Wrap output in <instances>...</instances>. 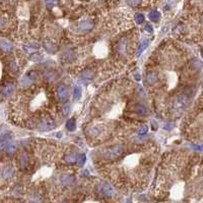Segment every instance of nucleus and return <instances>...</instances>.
<instances>
[{
    "instance_id": "f257e3e1",
    "label": "nucleus",
    "mask_w": 203,
    "mask_h": 203,
    "mask_svg": "<svg viewBox=\"0 0 203 203\" xmlns=\"http://www.w3.org/2000/svg\"><path fill=\"white\" fill-rule=\"evenodd\" d=\"M123 152H124V146L122 144H117L106 150L104 156L108 159H116V158L120 157L123 154Z\"/></svg>"
},
{
    "instance_id": "f03ea898",
    "label": "nucleus",
    "mask_w": 203,
    "mask_h": 203,
    "mask_svg": "<svg viewBox=\"0 0 203 203\" xmlns=\"http://www.w3.org/2000/svg\"><path fill=\"white\" fill-rule=\"evenodd\" d=\"M56 126L55 121L53 119L50 117H43L39 119L38 123H37V128L40 131H50L54 129Z\"/></svg>"
},
{
    "instance_id": "7ed1b4c3",
    "label": "nucleus",
    "mask_w": 203,
    "mask_h": 203,
    "mask_svg": "<svg viewBox=\"0 0 203 203\" xmlns=\"http://www.w3.org/2000/svg\"><path fill=\"white\" fill-rule=\"evenodd\" d=\"M96 188H98V192L104 197L110 198V197H113L115 195V190L108 183H104V182L103 183H100Z\"/></svg>"
},
{
    "instance_id": "20e7f679",
    "label": "nucleus",
    "mask_w": 203,
    "mask_h": 203,
    "mask_svg": "<svg viewBox=\"0 0 203 203\" xmlns=\"http://www.w3.org/2000/svg\"><path fill=\"white\" fill-rule=\"evenodd\" d=\"M15 175V169L11 164H6L0 169V177L4 181H9Z\"/></svg>"
},
{
    "instance_id": "39448f33",
    "label": "nucleus",
    "mask_w": 203,
    "mask_h": 203,
    "mask_svg": "<svg viewBox=\"0 0 203 203\" xmlns=\"http://www.w3.org/2000/svg\"><path fill=\"white\" fill-rule=\"evenodd\" d=\"M187 104H188V97L185 95H181L174 101L173 109L175 111H177V112H179V111H181V110H183L186 107Z\"/></svg>"
},
{
    "instance_id": "423d86ee",
    "label": "nucleus",
    "mask_w": 203,
    "mask_h": 203,
    "mask_svg": "<svg viewBox=\"0 0 203 203\" xmlns=\"http://www.w3.org/2000/svg\"><path fill=\"white\" fill-rule=\"evenodd\" d=\"M127 47H128V39L127 38H122L119 41V43L116 45V52L119 55H125L127 53Z\"/></svg>"
},
{
    "instance_id": "0eeeda50",
    "label": "nucleus",
    "mask_w": 203,
    "mask_h": 203,
    "mask_svg": "<svg viewBox=\"0 0 203 203\" xmlns=\"http://www.w3.org/2000/svg\"><path fill=\"white\" fill-rule=\"evenodd\" d=\"M57 96L61 101H66L68 97V90L65 85H59L57 88Z\"/></svg>"
},
{
    "instance_id": "6e6552de",
    "label": "nucleus",
    "mask_w": 203,
    "mask_h": 203,
    "mask_svg": "<svg viewBox=\"0 0 203 203\" xmlns=\"http://www.w3.org/2000/svg\"><path fill=\"white\" fill-rule=\"evenodd\" d=\"M19 164H20V167L22 169H26L30 167V158H29V155L26 153H22L19 156Z\"/></svg>"
},
{
    "instance_id": "1a4fd4ad",
    "label": "nucleus",
    "mask_w": 203,
    "mask_h": 203,
    "mask_svg": "<svg viewBox=\"0 0 203 203\" xmlns=\"http://www.w3.org/2000/svg\"><path fill=\"white\" fill-rule=\"evenodd\" d=\"M13 91H14V86H13V84H8L3 87V89L1 90V96H2L3 98H6L13 93Z\"/></svg>"
},
{
    "instance_id": "9d476101",
    "label": "nucleus",
    "mask_w": 203,
    "mask_h": 203,
    "mask_svg": "<svg viewBox=\"0 0 203 203\" xmlns=\"http://www.w3.org/2000/svg\"><path fill=\"white\" fill-rule=\"evenodd\" d=\"M43 46H44V48H45V49L47 50L48 52H50V53H55V52L58 50L57 46H56L54 43H52V42L48 41V40H47V41H44Z\"/></svg>"
},
{
    "instance_id": "9b49d317",
    "label": "nucleus",
    "mask_w": 203,
    "mask_h": 203,
    "mask_svg": "<svg viewBox=\"0 0 203 203\" xmlns=\"http://www.w3.org/2000/svg\"><path fill=\"white\" fill-rule=\"evenodd\" d=\"M43 78L48 82L54 81L55 79H57V73H55L54 71H47L43 73Z\"/></svg>"
},
{
    "instance_id": "f8f14e48",
    "label": "nucleus",
    "mask_w": 203,
    "mask_h": 203,
    "mask_svg": "<svg viewBox=\"0 0 203 203\" xmlns=\"http://www.w3.org/2000/svg\"><path fill=\"white\" fill-rule=\"evenodd\" d=\"M158 75H156L155 73H152V71L148 73L147 76H146V82H147L149 85L155 84V83L158 82Z\"/></svg>"
},
{
    "instance_id": "ddd939ff",
    "label": "nucleus",
    "mask_w": 203,
    "mask_h": 203,
    "mask_svg": "<svg viewBox=\"0 0 203 203\" xmlns=\"http://www.w3.org/2000/svg\"><path fill=\"white\" fill-rule=\"evenodd\" d=\"M135 112H136L138 115L143 117V115H146L148 113V109L146 108V106L139 104V105H137L136 107H135Z\"/></svg>"
},
{
    "instance_id": "4468645a",
    "label": "nucleus",
    "mask_w": 203,
    "mask_h": 203,
    "mask_svg": "<svg viewBox=\"0 0 203 203\" xmlns=\"http://www.w3.org/2000/svg\"><path fill=\"white\" fill-rule=\"evenodd\" d=\"M74 178L72 176H69V175H62L60 177V183L62 184V185H69L70 183H72Z\"/></svg>"
},
{
    "instance_id": "2eb2a0df",
    "label": "nucleus",
    "mask_w": 203,
    "mask_h": 203,
    "mask_svg": "<svg viewBox=\"0 0 203 203\" xmlns=\"http://www.w3.org/2000/svg\"><path fill=\"white\" fill-rule=\"evenodd\" d=\"M79 29L80 30H84V31H90L94 28V24L90 21H86V22H81L79 24Z\"/></svg>"
},
{
    "instance_id": "dca6fc26",
    "label": "nucleus",
    "mask_w": 203,
    "mask_h": 203,
    "mask_svg": "<svg viewBox=\"0 0 203 203\" xmlns=\"http://www.w3.org/2000/svg\"><path fill=\"white\" fill-rule=\"evenodd\" d=\"M0 49L2 50L3 52H5V53H8V52H10L11 50H12V46H11V44H9L8 42L1 41L0 42Z\"/></svg>"
},
{
    "instance_id": "f3484780",
    "label": "nucleus",
    "mask_w": 203,
    "mask_h": 203,
    "mask_svg": "<svg viewBox=\"0 0 203 203\" xmlns=\"http://www.w3.org/2000/svg\"><path fill=\"white\" fill-rule=\"evenodd\" d=\"M76 159H77V157H76V155H75L74 153H69V154H67V155L64 157L65 162H66V163H68V164L75 163Z\"/></svg>"
},
{
    "instance_id": "a211bd4d",
    "label": "nucleus",
    "mask_w": 203,
    "mask_h": 203,
    "mask_svg": "<svg viewBox=\"0 0 203 203\" xmlns=\"http://www.w3.org/2000/svg\"><path fill=\"white\" fill-rule=\"evenodd\" d=\"M148 44H149V41H148V40H144V41L141 42V44L138 47V50H137V56H139V55H140V54L147 48Z\"/></svg>"
},
{
    "instance_id": "6ab92c4d",
    "label": "nucleus",
    "mask_w": 203,
    "mask_h": 203,
    "mask_svg": "<svg viewBox=\"0 0 203 203\" xmlns=\"http://www.w3.org/2000/svg\"><path fill=\"white\" fill-rule=\"evenodd\" d=\"M81 78L84 79V80H92L94 78V71L92 69H86L81 73Z\"/></svg>"
},
{
    "instance_id": "aec40b11",
    "label": "nucleus",
    "mask_w": 203,
    "mask_h": 203,
    "mask_svg": "<svg viewBox=\"0 0 203 203\" xmlns=\"http://www.w3.org/2000/svg\"><path fill=\"white\" fill-rule=\"evenodd\" d=\"M148 17H149V20L152 21V22H158L160 17V13L158 12V10H152L151 12H149Z\"/></svg>"
},
{
    "instance_id": "412c9836",
    "label": "nucleus",
    "mask_w": 203,
    "mask_h": 203,
    "mask_svg": "<svg viewBox=\"0 0 203 203\" xmlns=\"http://www.w3.org/2000/svg\"><path fill=\"white\" fill-rule=\"evenodd\" d=\"M66 128L67 130L70 131V132H73V131H75V129H76V125H75V121L73 119H69L68 121L66 123Z\"/></svg>"
},
{
    "instance_id": "4be33fe9",
    "label": "nucleus",
    "mask_w": 203,
    "mask_h": 203,
    "mask_svg": "<svg viewBox=\"0 0 203 203\" xmlns=\"http://www.w3.org/2000/svg\"><path fill=\"white\" fill-rule=\"evenodd\" d=\"M81 96V90L80 88H79L78 86H75L74 87V93H73V98H74L75 101H77V100L80 98Z\"/></svg>"
},
{
    "instance_id": "5701e85b",
    "label": "nucleus",
    "mask_w": 203,
    "mask_h": 203,
    "mask_svg": "<svg viewBox=\"0 0 203 203\" xmlns=\"http://www.w3.org/2000/svg\"><path fill=\"white\" fill-rule=\"evenodd\" d=\"M42 58H43V55L41 53H39V52H35V53H33L32 55H31V59H32L33 61H39Z\"/></svg>"
},
{
    "instance_id": "b1692460",
    "label": "nucleus",
    "mask_w": 203,
    "mask_h": 203,
    "mask_svg": "<svg viewBox=\"0 0 203 203\" xmlns=\"http://www.w3.org/2000/svg\"><path fill=\"white\" fill-rule=\"evenodd\" d=\"M147 131H148L147 126L143 125V126H141V127L138 129V132H137V134H138L139 136H143V135H145L146 133H147Z\"/></svg>"
},
{
    "instance_id": "393cba45",
    "label": "nucleus",
    "mask_w": 203,
    "mask_h": 203,
    "mask_svg": "<svg viewBox=\"0 0 203 203\" xmlns=\"http://www.w3.org/2000/svg\"><path fill=\"white\" fill-rule=\"evenodd\" d=\"M86 154H80V155L78 156V158H77V163H78L79 167H82L84 164V162H86Z\"/></svg>"
},
{
    "instance_id": "a878e982",
    "label": "nucleus",
    "mask_w": 203,
    "mask_h": 203,
    "mask_svg": "<svg viewBox=\"0 0 203 203\" xmlns=\"http://www.w3.org/2000/svg\"><path fill=\"white\" fill-rule=\"evenodd\" d=\"M135 21H136L137 24H142L144 22V15L141 14V13H136L135 14Z\"/></svg>"
},
{
    "instance_id": "bb28decb",
    "label": "nucleus",
    "mask_w": 203,
    "mask_h": 203,
    "mask_svg": "<svg viewBox=\"0 0 203 203\" xmlns=\"http://www.w3.org/2000/svg\"><path fill=\"white\" fill-rule=\"evenodd\" d=\"M191 65H192L193 69H200V67H202V63H201L198 59H194V60L192 61V64Z\"/></svg>"
},
{
    "instance_id": "cd10ccee",
    "label": "nucleus",
    "mask_w": 203,
    "mask_h": 203,
    "mask_svg": "<svg viewBox=\"0 0 203 203\" xmlns=\"http://www.w3.org/2000/svg\"><path fill=\"white\" fill-rule=\"evenodd\" d=\"M69 110H70V105H69L68 103L64 104L62 107V113L63 115H67L69 113Z\"/></svg>"
},
{
    "instance_id": "c85d7f7f",
    "label": "nucleus",
    "mask_w": 203,
    "mask_h": 203,
    "mask_svg": "<svg viewBox=\"0 0 203 203\" xmlns=\"http://www.w3.org/2000/svg\"><path fill=\"white\" fill-rule=\"evenodd\" d=\"M46 4L48 7H53L57 4V0H46Z\"/></svg>"
},
{
    "instance_id": "c756f323",
    "label": "nucleus",
    "mask_w": 203,
    "mask_h": 203,
    "mask_svg": "<svg viewBox=\"0 0 203 203\" xmlns=\"http://www.w3.org/2000/svg\"><path fill=\"white\" fill-rule=\"evenodd\" d=\"M174 127H175V125H174L173 123H167L164 125V129H165L166 131H171Z\"/></svg>"
},
{
    "instance_id": "7c9ffc66",
    "label": "nucleus",
    "mask_w": 203,
    "mask_h": 203,
    "mask_svg": "<svg viewBox=\"0 0 203 203\" xmlns=\"http://www.w3.org/2000/svg\"><path fill=\"white\" fill-rule=\"evenodd\" d=\"M191 146H192V148H194V149L203 152V145H191Z\"/></svg>"
},
{
    "instance_id": "2f4dec72",
    "label": "nucleus",
    "mask_w": 203,
    "mask_h": 203,
    "mask_svg": "<svg viewBox=\"0 0 203 203\" xmlns=\"http://www.w3.org/2000/svg\"><path fill=\"white\" fill-rule=\"evenodd\" d=\"M140 2H141V0H129V3H130L131 5H133V6L139 4Z\"/></svg>"
},
{
    "instance_id": "473e14b6",
    "label": "nucleus",
    "mask_w": 203,
    "mask_h": 203,
    "mask_svg": "<svg viewBox=\"0 0 203 203\" xmlns=\"http://www.w3.org/2000/svg\"><path fill=\"white\" fill-rule=\"evenodd\" d=\"M10 69L13 71V73H16L17 71V67H16V64L14 62H11L10 63Z\"/></svg>"
},
{
    "instance_id": "72a5a7b5",
    "label": "nucleus",
    "mask_w": 203,
    "mask_h": 203,
    "mask_svg": "<svg viewBox=\"0 0 203 203\" xmlns=\"http://www.w3.org/2000/svg\"><path fill=\"white\" fill-rule=\"evenodd\" d=\"M24 49L26 50V52H33V51H35V50H36V48H34V47H26V46H24Z\"/></svg>"
},
{
    "instance_id": "f704fd0d",
    "label": "nucleus",
    "mask_w": 203,
    "mask_h": 203,
    "mask_svg": "<svg viewBox=\"0 0 203 203\" xmlns=\"http://www.w3.org/2000/svg\"><path fill=\"white\" fill-rule=\"evenodd\" d=\"M144 30L147 31L148 33H152V31H153V30H152V28L149 26V25H146V26L144 27Z\"/></svg>"
},
{
    "instance_id": "c9c22d12",
    "label": "nucleus",
    "mask_w": 203,
    "mask_h": 203,
    "mask_svg": "<svg viewBox=\"0 0 203 203\" xmlns=\"http://www.w3.org/2000/svg\"><path fill=\"white\" fill-rule=\"evenodd\" d=\"M134 78H135V80H137V81H139L140 80V77H139V75L137 73V75H135L134 76Z\"/></svg>"
},
{
    "instance_id": "e433bc0d",
    "label": "nucleus",
    "mask_w": 203,
    "mask_h": 203,
    "mask_svg": "<svg viewBox=\"0 0 203 203\" xmlns=\"http://www.w3.org/2000/svg\"><path fill=\"white\" fill-rule=\"evenodd\" d=\"M201 56H202V58H203V52H202V53H201Z\"/></svg>"
},
{
    "instance_id": "4c0bfd02",
    "label": "nucleus",
    "mask_w": 203,
    "mask_h": 203,
    "mask_svg": "<svg viewBox=\"0 0 203 203\" xmlns=\"http://www.w3.org/2000/svg\"><path fill=\"white\" fill-rule=\"evenodd\" d=\"M202 22H203V17H202Z\"/></svg>"
}]
</instances>
